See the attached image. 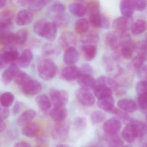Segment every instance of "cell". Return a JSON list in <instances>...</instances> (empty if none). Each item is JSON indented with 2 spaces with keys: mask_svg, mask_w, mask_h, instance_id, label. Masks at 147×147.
<instances>
[{
  "mask_svg": "<svg viewBox=\"0 0 147 147\" xmlns=\"http://www.w3.org/2000/svg\"><path fill=\"white\" fill-rule=\"evenodd\" d=\"M10 114V111L7 108H5L1 109L0 111V118L4 119L7 118Z\"/></svg>",
  "mask_w": 147,
  "mask_h": 147,
  "instance_id": "9f6ffc18",
  "label": "cell"
},
{
  "mask_svg": "<svg viewBox=\"0 0 147 147\" xmlns=\"http://www.w3.org/2000/svg\"><path fill=\"white\" fill-rule=\"evenodd\" d=\"M136 44L131 39L130 36L126 33L123 35V39L119 47L120 55L125 59H130L136 49Z\"/></svg>",
  "mask_w": 147,
  "mask_h": 147,
  "instance_id": "3957f363",
  "label": "cell"
},
{
  "mask_svg": "<svg viewBox=\"0 0 147 147\" xmlns=\"http://www.w3.org/2000/svg\"><path fill=\"white\" fill-rule=\"evenodd\" d=\"M33 20V15L30 11L22 10L16 16V22L18 25L24 26L31 23Z\"/></svg>",
  "mask_w": 147,
  "mask_h": 147,
  "instance_id": "44dd1931",
  "label": "cell"
},
{
  "mask_svg": "<svg viewBox=\"0 0 147 147\" xmlns=\"http://www.w3.org/2000/svg\"><path fill=\"white\" fill-rule=\"evenodd\" d=\"M80 74V70L76 66L70 65L63 69L61 73V76L67 81H73L76 79Z\"/></svg>",
  "mask_w": 147,
  "mask_h": 147,
  "instance_id": "5bb4252c",
  "label": "cell"
},
{
  "mask_svg": "<svg viewBox=\"0 0 147 147\" xmlns=\"http://www.w3.org/2000/svg\"><path fill=\"white\" fill-rule=\"evenodd\" d=\"M81 50L85 59L88 61L93 60L97 55V49L96 45H84L81 47Z\"/></svg>",
  "mask_w": 147,
  "mask_h": 147,
  "instance_id": "1f68e13d",
  "label": "cell"
},
{
  "mask_svg": "<svg viewBox=\"0 0 147 147\" xmlns=\"http://www.w3.org/2000/svg\"><path fill=\"white\" fill-rule=\"evenodd\" d=\"M122 135L124 140L128 143L133 142L138 137L136 128L133 123L131 122V119L124 128Z\"/></svg>",
  "mask_w": 147,
  "mask_h": 147,
  "instance_id": "ffe728a7",
  "label": "cell"
},
{
  "mask_svg": "<svg viewBox=\"0 0 147 147\" xmlns=\"http://www.w3.org/2000/svg\"><path fill=\"white\" fill-rule=\"evenodd\" d=\"M132 18H127L124 17L115 19L113 23V31L120 35L126 33L132 24Z\"/></svg>",
  "mask_w": 147,
  "mask_h": 147,
  "instance_id": "52a82bcc",
  "label": "cell"
},
{
  "mask_svg": "<svg viewBox=\"0 0 147 147\" xmlns=\"http://www.w3.org/2000/svg\"><path fill=\"white\" fill-rule=\"evenodd\" d=\"M118 107L125 112H134L137 109L136 102L131 99L123 98L119 100L117 102Z\"/></svg>",
  "mask_w": 147,
  "mask_h": 147,
  "instance_id": "d4e9b609",
  "label": "cell"
},
{
  "mask_svg": "<svg viewBox=\"0 0 147 147\" xmlns=\"http://www.w3.org/2000/svg\"><path fill=\"white\" fill-rule=\"evenodd\" d=\"M36 100L38 106L43 111H47L51 107L50 100L46 94L38 95L36 98Z\"/></svg>",
  "mask_w": 147,
  "mask_h": 147,
  "instance_id": "8d00e7d4",
  "label": "cell"
},
{
  "mask_svg": "<svg viewBox=\"0 0 147 147\" xmlns=\"http://www.w3.org/2000/svg\"><path fill=\"white\" fill-rule=\"evenodd\" d=\"M13 147H32V146L27 142H20L17 143Z\"/></svg>",
  "mask_w": 147,
  "mask_h": 147,
  "instance_id": "680465c9",
  "label": "cell"
},
{
  "mask_svg": "<svg viewBox=\"0 0 147 147\" xmlns=\"http://www.w3.org/2000/svg\"><path fill=\"white\" fill-rule=\"evenodd\" d=\"M37 70L39 76L45 80H50L55 76L57 67L51 59L42 58L37 64Z\"/></svg>",
  "mask_w": 147,
  "mask_h": 147,
  "instance_id": "7a4b0ae2",
  "label": "cell"
},
{
  "mask_svg": "<svg viewBox=\"0 0 147 147\" xmlns=\"http://www.w3.org/2000/svg\"><path fill=\"white\" fill-rule=\"evenodd\" d=\"M138 105L142 110H146L147 109V93L138 95Z\"/></svg>",
  "mask_w": 147,
  "mask_h": 147,
  "instance_id": "f5cc1de1",
  "label": "cell"
},
{
  "mask_svg": "<svg viewBox=\"0 0 147 147\" xmlns=\"http://www.w3.org/2000/svg\"><path fill=\"white\" fill-rule=\"evenodd\" d=\"M33 30L36 34L49 41H54L56 38L57 27L53 22L39 20L35 23Z\"/></svg>",
  "mask_w": 147,
  "mask_h": 147,
  "instance_id": "6da1fadb",
  "label": "cell"
},
{
  "mask_svg": "<svg viewBox=\"0 0 147 147\" xmlns=\"http://www.w3.org/2000/svg\"><path fill=\"white\" fill-rule=\"evenodd\" d=\"M51 102L54 107L65 106L68 101L67 92L63 90L51 89L49 92Z\"/></svg>",
  "mask_w": 147,
  "mask_h": 147,
  "instance_id": "5b68a950",
  "label": "cell"
},
{
  "mask_svg": "<svg viewBox=\"0 0 147 147\" xmlns=\"http://www.w3.org/2000/svg\"><path fill=\"white\" fill-rule=\"evenodd\" d=\"M105 117V114L103 112L100 111H94L91 114V122L93 124H98L102 123Z\"/></svg>",
  "mask_w": 147,
  "mask_h": 147,
  "instance_id": "f6af8a7d",
  "label": "cell"
},
{
  "mask_svg": "<svg viewBox=\"0 0 147 147\" xmlns=\"http://www.w3.org/2000/svg\"><path fill=\"white\" fill-rule=\"evenodd\" d=\"M7 1L5 0H0V9L4 8L7 4Z\"/></svg>",
  "mask_w": 147,
  "mask_h": 147,
  "instance_id": "94428289",
  "label": "cell"
},
{
  "mask_svg": "<svg viewBox=\"0 0 147 147\" xmlns=\"http://www.w3.org/2000/svg\"><path fill=\"white\" fill-rule=\"evenodd\" d=\"M89 17V24L93 27L107 29L110 27V20L106 16L101 14L100 11L90 13Z\"/></svg>",
  "mask_w": 147,
  "mask_h": 147,
  "instance_id": "277c9868",
  "label": "cell"
},
{
  "mask_svg": "<svg viewBox=\"0 0 147 147\" xmlns=\"http://www.w3.org/2000/svg\"><path fill=\"white\" fill-rule=\"evenodd\" d=\"M28 36V31L26 29L19 30L15 34V43L18 45H23L26 42Z\"/></svg>",
  "mask_w": 147,
  "mask_h": 147,
  "instance_id": "60d3db41",
  "label": "cell"
},
{
  "mask_svg": "<svg viewBox=\"0 0 147 147\" xmlns=\"http://www.w3.org/2000/svg\"><path fill=\"white\" fill-rule=\"evenodd\" d=\"M59 43L63 49L66 50L71 47H75L77 45V38L73 32H65L60 36Z\"/></svg>",
  "mask_w": 147,
  "mask_h": 147,
  "instance_id": "30bf717a",
  "label": "cell"
},
{
  "mask_svg": "<svg viewBox=\"0 0 147 147\" xmlns=\"http://www.w3.org/2000/svg\"><path fill=\"white\" fill-rule=\"evenodd\" d=\"M5 123L4 120L0 118V132H2L5 129Z\"/></svg>",
  "mask_w": 147,
  "mask_h": 147,
  "instance_id": "91938a15",
  "label": "cell"
},
{
  "mask_svg": "<svg viewBox=\"0 0 147 147\" xmlns=\"http://www.w3.org/2000/svg\"><path fill=\"white\" fill-rule=\"evenodd\" d=\"M120 11L123 17L127 18H131L134 13V10L132 1L123 0L121 1L119 5Z\"/></svg>",
  "mask_w": 147,
  "mask_h": 147,
  "instance_id": "cb8c5ba5",
  "label": "cell"
},
{
  "mask_svg": "<svg viewBox=\"0 0 147 147\" xmlns=\"http://www.w3.org/2000/svg\"><path fill=\"white\" fill-rule=\"evenodd\" d=\"M132 3L134 10L138 11H144L147 5V2L144 0H133Z\"/></svg>",
  "mask_w": 147,
  "mask_h": 147,
  "instance_id": "816d5d0a",
  "label": "cell"
},
{
  "mask_svg": "<svg viewBox=\"0 0 147 147\" xmlns=\"http://www.w3.org/2000/svg\"><path fill=\"white\" fill-rule=\"evenodd\" d=\"M74 125L77 129H85L87 125L86 119L83 117H77L74 120Z\"/></svg>",
  "mask_w": 147,
  "mask_h": 147,
  "instance_id": "7dc6e473",
  "label": "cell"
},
{
  "mask_svg": "<svg viewBox=\"0 0 147 147\" xmlns=\"http://www.w3.org/2000/svg\"><path fill=\"white\" fill-rule=\"evenodd\" d=\"M14 14L12 11L4 10L0 12V33L8 30L14 20Z\"/></svg>",
  "mask_w": 147,
  "mask_h": 147,
  "instance_id": "9c48e42d",
  "label": "cell"
},
{
  "mask_svg": "<svg viewBox=\"0 0 147 147\" xmlns=\"http://www.w3.org/2000/svg\"><path fill=\"white\" fill-rule=\"evenodd\" d=\"M36 112L33 109H28L23 112L17 120V123L19 125H25L30 123L36 116Z\"/></svg>",
  "mask_w": 147,
  "mask_h": 147,
  "instance_id": "f1b7e54d",
  "label": "cell"
},
{
  "mask_svg": "<svg viewBox=\"0 0 147 147\" xmlns=\"http://www.w3.org/2000/svg\"><path fill=\"white\" fill-rule=\"evenodd\" d=\"M42 52L45 58L50 59V57H55L58 56L61 53V49L56 45L48 43L45 44L43 46Z\"/></svg>",
  "mask_w": 147,
  "mask_h": 147,
  "instance_id": "603a6c76",
  "label": "cell"
},
{
  "mask_svg": "<svg viewBox=\"0 0 147 147\" xmlns=\"http://www.w3.org/2000/svg\"><path fill=\"white\" fill-rule=\"evenodd\" d=\"M147 60V56L137 55L133 58L132 61V65L135 70L137 72L144 66Z\"/></svg>",
  "mask_w": 147,
  "mask_h": 147,
  "instance_id": "ee69618b",
  "label": "cell"
},
{
  "mask_svg": "<svg viewBox=\"0 0 147 147\" xmlns=\"http://www.w3.org/2000/svg\"><path fill=\"white\" fill-rule=\"evenodd\" d=\"M122 125V123L119 119L113 118L104 123L103 129L105 133L107 135H115L119 131Z\"/></svg>",
  "mask_w": 147,
  "mask_h": 147,
  "instance_id": "4fadbf2b",
  "label": "cell"
},
{
  "mask_svg": "<svg viewBox=\"0 0 147 147\" xmlns=\"http://www.w3.org/2000/svg\"><path fill=\"white\" fill-rule=\"evenodd\" d=\"M14 95L10 92H5L0 95V104L5 108L11 106L14 100Z\"/></svg>",
  "mask_w": 147,
  "mask_h": 147,
  "instance_id": "ab89813d",
  "label": "cell"
},
{
  "mask_svg": "<svg viewBox=\"0 0 147 147\" xmlns=\"http://www.w3.org/2000/svg\"><path fill=\"white\" fill-rule=\"evenodd\" d=\"M55 147H69L68 145L64 144H59L56 146Z\"/></svg>",
  "mask_w": 147,
  "mask_h": 147,
  "instance_id": "be15d7a7",
  "label": "cell"
},
{
  "mask_svg": "<svg viewBox=\"0 0 147 147\" xmlns=\"http://www.w3.org/2000/svg\"><path fill=\"white\" fill-rule=\"evenodd\" d=\"M94 93L98 99L112 96V90L105 86L97 85L93 88Z\"/></svg>",
  "mask_w": 147,
  "mask_h": 147,
  "instance_id": "4dcf8cb0",
  "label": "cell"
},
{
  "mask_svg": "<svg viewBox=\"0 0 147 147\" xmlns=\"http://www.w3.org/2000/svg\"><path fill=\"white\" fill-rule=\"evenodd\" d=\"M147 28V23L144 20H138L131 24V30L132 34L138 35L143 33Z\"/></svg>",
  "mask_w": 147,
  "mask_h": 147,
  "instance_id": "d590c367",
  "label": "cell"
},
{
  "mask_svg": "<svg viewBox=\"0 0 147 147\" xmlns=\"http://www.w3.org/2000/svg\"><path fill=\"white\" fill-rule=\"evenodd\" d=\"M75 95L78 101L84 106L91 107L95 103L94 96L88 89L79 88L76 91Z\"/></svg>",
  "mask_w": 147,
  "mask_h": 147,
  "instance_id": "8992f818",
  "label": "cell"
},
{
  "mask_svg": "<svg viewBox=\"0 0 147 147\" xmlns=\"http://www.w3.org/2000/svg\"><path fill=\"white\" fill-rule=\"evenodd\" d=\"M33 58V54L31 50L29 49L25 50L20 55L18 60L19 67L24 68L28 67Z\"/></svg>",
  "mask_w": 147,
  "mask_h": 147,
  "instance_id": "484cf974",
  "label": "cell"
},
{
  "mask_svg": "<svg viewBox=\"0 0 147 147\" xmlns=\"http://www.w3.org/2000/svg\"><path fill=\"white\" fill-rule=\"evenodd\" d=\"M122 39L123 35L118 34L114 31L108 32L105 38L106 44L114 52H117L119 50Z\"/></svg>",
  "mask_w": 147,
  "mask_h": 147,
  "instance_id": "ba28073f",
  "label": "cell"
},
{
  "mask_svg": "<svg viewBox=\"0 0 147 147\" xmlns=\"http://www.w3.org/2000/svg\"><path fill=\"white\" fill-rule=\"evenodd\" d=\"M0 55L5 64L14 63L20 55L18 51L13 49L5 51L0 53Z\"/></svg>",
  "mask_w": 147,
  "mask_h": 147,
  "instance_id": "4316f807",
  "label": "cell"
},
{
  "mask_svg": "<svg viewBox=\"0 0 147 147\" xmlns=\"http://www.w3.org/2000/svg\"><path fill=\"white\" fill-rule=\"evenodd\" d=\"M1 107H0V111H1Z\"/></svg>",
  "mask_w": 147,
  "mask_h": 147,
  "instance_id": "003e7915",
  "label": "cell"
},
{
  "mask_svg": "<svg viewBox=\"0 0 147 147\" xmlns=\"http://www.w3.org/2000/svg\"><path fill=\"white\" fill-rule=\"evenodd\" d=\"M111 137L109 138V145L111 147H121L123 145V142L118 136L115 135H110Z\"/></svg>",
  "mask_w": 147,
  "mask_h": 147,
  "instance_id": "681fc988",
  "label": "cell"
},
{
  "mask_svg": "<svg viewBox=\"0 0 147 147\" xmlns=\"http://www.w3.org/2000/svg\"><path fill=\"white\" fill-rule=\"evenodd\" d=\"M22 107H23L22 103L19 101H17L15 102L12 109V113L13 115H16L18 114L21 111Z\"/></svg>",
  "mask_w": 147,
  "mask_h": 147,
  "instance_id": "11a10c76",
  "label": "cell"
},
{
  "mask_svg": "<svg viewBox=\"0 0 147 147\" xmlns=\"http://www.w3.org/2000/svg\"><path fill=\"white\" fill-rule=\"evenodd\" d=\"M51 2L48 0H31L28 5L29 10L31 12H38L43 9L45 6Z\"/></svg>",
  "mask_w": 147,
  "mask_h": 147,
  "instance_id": "f35d334b",
  "label": "cell"
},
{
  "mask_svg": "<svg viewBox=\"0 0 147 147\" xmlns=\"http://www.w3.org/2000/svg\"><path fill=\"white\" fill-rule=\"evenodd\" d=\"M40 130V126L38 124L30 122L24 125L22 129V133L24 136L27 137H34L38 134Z\"/></svg>",
  "mask_w": 147,
  "mask_h": 147,
  "instance_id": "83f0119b",
  "label": "cell"
},
{
  "mask_svg": "<svg viewBox=\"0 0 147 147\" xmlns=\"http://www.w3.org/2000/svg\"><path fill=\"white\" fill-rule=\"evenodd\" d=\"M99 36L97 32L94 31L88 32L82 35L81 38V42L84 45H94L98 42Z\"/></svg>",
  "mask_w": 147,
  "mask_h": 147,
  "instance_id": "d6a6232c",
  "label": "cell"
},
{
  "mask_svg": "<svg viewBox=\"0 0 147 147\" xmlns=\"http://www.w3.org/2000/svg\"><path fill=\"white\" fill-rule=\"evenodd\" d=\"M31 79V77L27 74L19 71L16 75L13 80L17 85L22 87Z\"/></svg>",
  "mask_w": 147,
  "mask_h": 147,
  "instance_id": "7bdbcfd3",
  "label": "cell"
},
{
  "mask_svg": "<svg viewBox=\"0 0 147 147\" xmlns=\"http://www.w3.org/2000/svg\"><path fill=\"white\" fill-rule=\"evenodd\" d=\"M131 122L135 125L138 137L142 138L143 137L146 133L147 131V126L144 122L138 120L131 119Z\"/></svg>",
  "mask_w": 147,
  "mask_h": 147,
  "instance_id": "b9f144b4",
  "label": "cell"
},
{
  "mask_svg": "<svg viewBox=\"0 0 147 147\" xmlns=\"http://www.w3.org/2000/svg\"><path fill=\"white\" fill-rule=\"evenodd\" d=\"M96 82L98 85H103L111 88L112 90H117L119 88L117 82L111 77L106 76H101L99 77Z\"/></svg>",
  "mask_w": 147,
  "mask_h": 147,
  "instance_id": "836d02e7",
  "label": "cell"
},
{
  "mask_svg": "<svg viewBox=\"0 0 147 147\" xmlns=\"http://www.w3.org/2000/svg\"><path fill=\"white\" fill-rule=\"evenodd\" d=\"M147 89V82L146 80H142L138 82L136 86V91L138 95L146 93Z\"/></svg>",
  "mask_w": 147,
  "mask_h": 147,
  "instance_id": "f907efd6",
  "label": "cell"
},
{
  "mask_svg": "<svg viewBox=\"0 0 147 147\" xmlns=\"http://www.w3.org/2000/svg\"><path fill=\"white\" fill-rule=\"evenodd\" d=\"M31 0H20V1H15L13 2L18 6L24 7L29 5L30 2Z\"/></svg>",
  "mask_w": 147,
  "mask_h": 147,
  "instance_id": "6f0895ef",
  "label": "cell"
},
{
  "mask_svg": "<svg viewBox=\"0 0 147 147\" xmlns=\"http://www.w3.org/2000/svg\"><path fill=\"white\" fill-rule=\"evenodd\" d=\"M67 115V110L65 106L54 107L50 112L51 117L56 123L63 122Z\"/></svg>",
  "mask_w": 147,
  "mask_h": 147,
  "instance_id": "ac0fdd59",
  "label": "cell"
},
{
  "mask_svg": "<svg viewBox=\"0 0 147 147\" xmlns=\"http://www.w3.org/2000/svg\"><path fill=\"white\" fill-rule=\"evenodd\" d=\"M89 24L87 19L83 18L77 20L75 24L74 30L78 34L83 35L88 32Z\"/></svg>",
  "mask_w": 147,
  "mask_h": 147,
  "instance_id": "e575fe53",
  "label": "cell"
},
{
  "mask_svg": "<svg viewBox=\"0 0 147 147\" xmlns=\"http://www.w3.org/2000/svg\"><path fill=\"white\" fill-rule=\"evenodd\" d=\"M42 85L40 82L32 79L22 86V90L26 95L34 96L38 94L42 91Z\"/></svg>",
  "mask_w": 147,
  "mask_h": 147,
  "instance_id": "7c38bea8",
  "label": "cell"
},
{
  "mask_svg": "<svg viewBox=\"0 0 147 147\" xmlns=\"http://www.w3.org/2000/svg\"><path fill=\"white\" fill-rule=\"evenodd\" d=\"M48 13L54 20L65 14V6L61 2H53L48 8Z\"/></svg>",
  "mask_w": 147,
  "mask_h": 147,
  "instance_id": "e0dca14e",
  "label": "cell"
},
{
  "mask_svg": "<svg viewBox=\"0 0 147 147\" xmlns=\"http://www.w3.org/2000/svg\"><path fill=\"white\" fill-rule=\"evenodd\" d=\"M98 107L105 111L119 114L120 111L114 106V100L112 96L100 99L97 102Z\"/></svg>",
  "mask_w": 147,
  "mask_h": 147,
  "instance_id": "8fae6325",
  "label": "cell"
},
{
  "mask_svg": "<svg viewBox=\"0 0 147 147\" xmlns=\"http://www.w3.org/2000/svg\"><path fill=\"white\" fill-rule=\"evenodd\" d=\"M86 8L87 13H90L100 11V3L98 1H87L85 4Z\"/></svg>",
  "mask_w": 147,
  "mask_h": 147,
  "instance_id": "bcb514c9",
  "label": "cell"
},
{
  "mask_svg": "<svg viewBox=\"0 0 147 147\" xmlns=\"http://www.w3.org/2000/svg\"><path fill=\"white\" fill-rule=\"evenodd\" d=\"M19 71V67L18 64L15 63L10 64L2 73L1 79L3 83L6 85L11 83Z\"/></svg>",
  "mask_w": 147,
  "mask_h": 147,
  "instance_id": "2e32d148",
  "label": "cell"
},
{
  "mask_svg": "<svg viewBox=\"0 0 147 147\" xmlns=\"http://www.w3.org/2000/svg\"><path fill=\"white\" fill-rule=\"evenodd\" d=\"M36 147H42V146H36Z\"/></svg>",
  "mask_w": 147,
  "mask_h": 147,
  "instance_id": "03108f58",
  "label": "cell"
},
{
  "mask_svg": "<svg viewBox=\"0 0 147 147\" xmlns=\"http://www.w3.org/2000/svg\"><path fill=\"white\" fill-rule=\"evenodd\" d=\"M79 52L75 47H71L66 50L63 55V61L68 66L74 65L79 59Z\"/></svg>",
  "mask_w": 147,
  "mask_h": 147,
  "instance_id": "7402d4cb",
  "label": "cell"
},
{
  "mask_svg": "<svg viewBox=\"0 0 147 147\" xmlns=\"http://www.w3.org/2000/svg\"><path fill=\"white\" fill-rule=\"evenodd\" d=\"M77 80L78 84L81 88L88 90L93 88L97 83L94 78L91 75L82 74L81 72Z\"/></svg>",
  "mask_w": 147,
  "mask_h": 147,
  "instance_id": "d6986e66",
  "label": "cell"
},
{
  "mask_svg": "<svg viewBox=\"0 0 147 147\" xmlns=\"http://www.w3.org/2000/svg\"><path fill=\"white\" fill-rule=\"evenodd\" d=\"M15 43L14 33L9 31H6L0 33V45L9 46Z\"/></svg>",
  "mask_w": 147,
  "mask_h": 147,
  "instance_id": "74e56055",
  "label": "cell"
},
{
  "mask_svg": "<svg viewBox=\"0 0 147 147\" xmlns=\"http://www.w3.org/2000/svg\"><path fill=\"white\" fill-rule=\"evenodd\" d=\"M147 41L143 40L136 44V49L137 51V55L147 56Z\"/></svg>",
  "mask_w": 147,
  "mask_h": 147,
  "instance_id": "c3c4849f",
  "label": "cell"
},
{
  "mask_svg": "<svg viewBox=\"0 0 147 147\" xmlns=\"http://www.w3.org/2000/svg\"><path fill=\"white\" fill-rule=\"evenodd\" d=\"M80 72L82 74L91 75L93 73V69L91 65L88 63H84L82 66Z\"/></svg>",
  "mask_w": 147,
  "mask_h": 147,
  "instance_id": "db71d44e",
  "label": "cell"
},
{
  "mask_svg": "<svg viewBox=\"0 0 147 147\" xmlns=\"http://www.w3.org/2000/svg\"><path fill=\"white\" fill-rule=\"evenodd\" d=\"M63 122L57 123L52 129V136L56 140H64L67 136L69 129L68 125Z\"/></svg>",
  "mask_w": 147,
  "mask_h": 147,
  "instance_id": "9a60e30c",
  "label": "cell"
},
{
  "mask_svg": "<svg viewBox=\"0 0 147 147\" xmlns=\"http://www.w3.org/2000/svg\"><path fill=\"white\" fill-rule=\"evenodd\" d=\"M69 8V11L73 15L79 18L84 17L87 13L85 5L80 2L71 3Z\"/></svg>",
  "mask_w": 147,
  "mask_h": 147,
  "instance_id": "f546056e",
  "label": "cell"
},
{
  "mask_svg": "<svg viewBox=\"0 0 147 147\" xmlns=\"http://www.w3.org/2000/svg\"><path fill=\"white\" fill-rule=\"evenodd\" d=\"M121 147H129V146H122Z\"/></svg>",
  "mask_w": 147,
  "mask_h": 147,
  "instance_id": "e7e4bbea",
  "label": "cell"
},
{
  "mask_svg": "<svg viewBox=\"0 0 147 147\" xmlns=\"http://www.w3.org/2000/svg\"><path fill=\"white\" fill-rule=\"evenodd\" d=\"M4 64H5V63H4V62H3V60H2V58H1V55H0V67H1L2 66H3Z\"/></svg>",
  "mask_w": 147,
  "mask_h": 147,
  "instance_id": "6125c7cd",
  "label": "cell"
}]
</instances>
